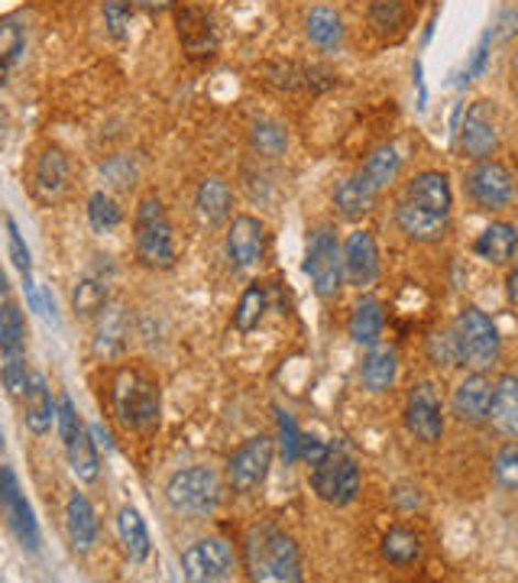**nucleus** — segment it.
I'll list each match as a JSON object with an SVG mask.
<instances>
[{"label":"nucleus","instance_id":"obj_55","mask_svg":"<svg viewBox=\"0 0 518 583\" xmlns=\"http://www.w3.org/2000/svg\"><path fill=\"white\" fill-rule=\"evenodd\" d=\"M133 3H140V7H150V10H166V7H173L175 0H133Z\"/></svg>","mask_w":518,"mask_h":583},{"label":"nucleus","instance_id":"obj_41","mask_svg":"<svg viewBox=\"0 0 518 583\" xmlns=\"http://www.w3.org/2000/svg\"><path fill=\"white\" fill-rule=\"evenodd\" d=\"M88 224L98 233H111L123 224V208L117 205L114 195L95 191V195L88 198Z\"/></svg>","mask_w":518,"mask_h":583},{"label":"nucleus","instance_id":"obj_9","mask_svg":"<svg viewBox=\"0 0 518 583\" xmlns=\"http://www.w3.org/2000/svg\"><path fill=\"white\" fill-rule=\"evenodd\" d=\"M405 428L421 444H438L444 438V408L431 383H415L405 396Z\"/></svg>","mask_w":518,"mask_h":583},{"label":"nucleus","instance_id":"obj_42","mask_svg":"<svg viewBox=\"0 0 518 583\" xmlns=\"http://www.w3.org/2000/svg\"><path fill=\"white\" fill-rule=\"evenodd\" d=\"M0 380H3V389L10 393V399H20V403H23V396H26V393H30V386H33V373H30L26 353L3 356Z\"/></svg>","mask_w":518,"mask_h":583},{"label":"nucleus","instance_id":"obj_19","mask_svg":"<svg viewBox=\"0 0 518 583\" xmlns=\"http://www.w3.org/2000/svg\"><path fill=\"white\" fill-rule=\"evenodd\" d=\"M405 201L425 208V211H434V215H451L454 208V191H451V178L438 169H428V173H418L408 185H405Z\"/></svg>","mask_w":518,"mask_h":583},{"label":"nucleus","instance_id":"obj_11","mask_svg":"<svg viewBox=\"0 0 518 583\" xmlns=\"http://www.w3.org/2000/svg\"><path fill=\"white\" fill-rule=\"evenodd\" d=\"M273 454H276V444L269 435H256V438L243 441L228 461V483L236 493H253L269 476Z\"/></svg>","mask_w":518,"mask_h":583},{"label":"nucleus","instance_id":"obj_15","mask_svg":"<svg viewBox=\"0 0 518 583\" xmlns=\"http://www.w3.org/2000/svg\"><path fill=\"white\" fill-rule=\"evenodd\" d=\"M68 182H71V166H68V156L58 150V146H49L43 150V156L36 160L33 166V198L40 205H58L65 195H68Z\"/></svg>","mask_w":518,"mask_h":583},{"label":"nucleus","instance_id":"obj_58","mask_svg":"<svg viewBox=\"0 0 518 583\" xmlns=\"http://www.w3.org/2000/svg\"><path fill=\"white\" fill-rule=\"evenodd\" d=\"M0 451H3V428H0Z\"/></svg>","mask_w":518,"mask_h":583},{"label":"nucleus","instance_id":"obj_37","mask_svg":"<svg viewBox=\"0 0 518 583\" xmlns=\"http://www.w3.org/2000/svg\"><path fill=\"white\" fill-rule=\"evenodd\" d=\"M250 146L263 160H279L288 150V130L279 120H256L250 127Z\"/></svg>","mask_w":518,"mask_h":583},{"label":"nucleus","instance_id":"obj_1","mask_svg":"<svg viewBox=\"0 0 518 583\" xmlns=\"http://www.w3.org/2000/svg\"><path fill=\"white\" fill-rule=\"evenodd\" d=\"M246 571L260 583L301 581V554L295 538L273 525L253 528L246 538Z\"/></svg>","mask_w":518,"mask_h":583},{"label":"nucleus","instance_id":"obj_28","mask_svg":"<svg viewBox=\"0 0 518 583\" xmlns=\"http://www.w3.org/2000/svg\"><path fill=\"white\" fill-rule=\"evenodd\" d=\"M383 328H386V315H383V305L376 298H360L353 305V315H350V341L360 344V348H373L379 344L383 338Z\"/></svg>","mask_w":518,"mask_h":583},{"label":"nucleus","instance_id":"obj_39","mask_svg":"<svg viewBox=\"0 0 518 583\" xmlns=\"http://www.w3.org/2000/svg\"><path fill=\"white\" fill-rule=\"evenodd\" d=\"M425 353L438 370H454L461 366V344H458V331L454 328H438L428 334Z\"/></svg>","mask_w":518,"mask_h":583},{"label":"nucleus","instance_id":"obj_27","mask_svg":"<svg viewBox=\"0 0 518 583\" xmlns=\"http://www.w3.org/2000/svg\"><path fill=\"white\" fill-rule=\"evenodd\" d=\"M130 338V311L123 305H108L98 315V331H95V353L98 356H117L126 348Z\"/></svg>","mask_w":518,"mask_h":583},{"label":"nucleus","instance_id":"obj_31","mask_svg":"<svg viewBox=\"0 0 518 583\" xmlns=\"http://www.w3.org/2000/svg\"><path fill=\"white\" fill-rule=\"evenodd\" d=\"M379 551H383V561H389L393 568H411V564L421 561L425 544H421V535H418V531L396 525V528H389V531L383 535Z\"/></svg>","mask_w":518,"mask_h":583},{"label":"nucleus","instance_id":"obj_30","mask_svg":"<svg viewBox=\"0 0 518 583\" xmlns=\"http://www.w3.org/2000/svg\"><path fill=\"white\" fill-rule=\"evenodd\" d=\"M65 454H68L71 476H75L78 483H98V476H101V458H98V444L91 441V428H81V431L65 444Z\"/></svg>","mask_w":518,"mask_h":583},{"label":"nucleus","instance_id":"obj_5","mask_svg":"<svg viewBox=\"0 0 518 583\" xmlns=\"http://www.w3.org/2000/svg\"><path fill=\"white\" fill-rule=\"evenodd\" d=\"M311 486L321 503L344 509L360 496V466L338 444H331L324 461L311 466Z\"/></svg>","mask_w":518,"mask_h":583},{"label":"nucleus","instance_id":"obj_4","mask_svg":"<svg viewBox=\"0 0 518 583\" xmlns=\"http://www.w3.org/2000/svg\"><path fill=\"white\" fill-rule=\"evenodd\" d=\"M454 331H458V344H461V366H466L470 373L493 370V363L499 360V350H503L496 321L483 308L466 305L454 321Z\"/></svg>","mask_w":518,"mask_h":583},{"label":"nucleus","instance_id":"obj_56","mask_svg":"<svg viewBox=\"0 0 518 583\" xmlns=\"http://www.w3.org/2000/svg\"><path fill=\"white\" fill-rule=\"evenodd\" d=\"M10 301V283H7V273L0 270V305H7Z\"/></svg>","mask_w":518,"mask_h":583},{"label":"nucleus","instance_id":"obj_3","mask_svg":"<svg viewBox=\"0 0 518 583\" xmlns=\"http://www.w3.org/2000/svg\"><path fill=\"white\" fill-rule=\"evenodd\" d=\"M117 418L133 431H153L159 421V386L140 370H120L111 383Z\"/></svg>","mask_w":518,"mask_h":583},{"label":"nucleus","instance_id":"obj_2","mask_svg":"<svg viewBox=\"0 0 518 583\" xmlns=\"http://www.w3.org/2000/svg\"><path fill=\"white\" fill-rule=\"evenodd\" d=\"M133 246H136V260L146 270H173L175 256V233L166 208L156 195L140 198L136 215H133Z\"/></svg>","mask_w":518,"mask_h":583},{"label":"nucleus","instance_id":"obj_46","mask_svg":"<svg viewBox=\"0 0 518 583\" xmlns=\"http://www.w3.org/2000/svg\"><path fill=\"white\" fill-rule=\"evenodd\" d=\"M493 476L503 490L518 493V444H506L496 461H493Z\"/></svg>","mask_w":518,"mask_h":583},{"label":"nucleus","instance_id":"obj_57","mask_svg":"<svg viewBox=\"0 0 518 583\" xmlns=\"http://www.w3.org/2000/svg\"><path fill=\"white\" fill-rule=\"evenodd\" d=\"M513 68H516V72H518V53H516V56H513Z\"/></svg>","mask_w":518,"mask_h":583},{"label":"nucleus","instance_id":"obj_49","mask_svg":"<svg viewBox=\"0 0 518 583\" xmlns=\"http://www.w3.org/2000/svg\"><path fill=\"white\" fill-rule=\"evenodd\" d=\"M266 75H269V81L276 85V88H286V91H295V88H301L305 85V68H298V65H269L266 68Z\"/></svg>","mask_w":518,"mask_h":583},{"label":"nucleus","instance_id":"obj_44","mask_svg":"<svg viewBox=\"0 0 518 583\" xmlns=\"http://www.w3.org/2000/svg\"><path fill=\"white\" fill-rule=\"evenodd\" d=\"M136 175H140L136 163H133L130 156H123V153H117V156L101 163V178H104V185L114 188V191H130V188L136 185Z\"/></svg>","mask_w":518,"mask_h":583},{"label":"nucleus","instance_id":"obj_34","mask_svg":"<svg viewBox=\"0 0 518 583\" xmlns=\"http://www.w3.org/2000/svg\"><path fill=\"white\" fill-rule=\"evenodd\" d=\"M111 305V286H108V279L104 276H85L75 292H71V308H75V315H81V318H98L104 308Z\"/></svg>","mask_w":518,"mask_h":583},{"label":"nucleus","instance_id":"obj_22","mask_svg":"<svg viewBox=\"0 0 518 583\" xmlns=\"http://www.w3.org/2000/svg\"><path fill=\"white\" fill-rule=\"evenodd\" d=\"M195 215L205 228H221L233 215V191L231 185L218 175H208L198 191H195Z\"/></svg>","mask_w":518,"mask_h":583},{"label":"nucleus","instance_id":"obj_24","mask_svg":"<svg viewBox=\"0 0 518 583\" xmlns=\"http://www.w3.org/2000/svg\"><path fill=\"white\" fill-rule=\"evenodd\" d=\"M473 253L493 266H506L518 253V231L509 221H493L486 231L473 240Z\"/></svg>","mask_w":518,"mask_h":583},{"label":"nucleus","instance_id":"obj_54","mask_svg":"<svg viewBox=\"0 0 518 583\" xmlns=\"http://www.w3.org/2000/svg\"><path fill=\"white\" fill-rule=\"evenodd\" d=\"M506 295H509V305L518 308V263L509 270V276H506Z\"/></svg>","mask_w":518,"mask_h":583},{"label":"nucleus","instance_id":"obj_32","mask_svg":"<svg viewBox=\"0 0 518 583\" xmlns=\"http://www.w3.org/2000/svg\"><path fill=\"white\" fill-rule=\"evenodd\" d=\"M399 169H403L399 150H396V146H379V150H373V153L366 156L363 169L356 175L379 195V191H386V188L399 178Z\"/></svg>","mask_w":518,"mask_h":583},{"label":"nucleus","instance_id":"obj_47","mask_svg":"<svg viewBox=\"0 0 518 583\" xmlns=\"http://www.w3.org/2000/svg\"><path fill=\"white\" fill-rule=\"evenodd\" d=\"M56 428H58V438H62V444H68L81 428H85V421H81V415L75 411V403L62 393L58 396V406H56Z\"/></svg>","mask_w":518,"mask_h":583},{"label":"nucleus","instance_id":"obj_36","mask_svg":"<svg viewBox=\"0 0 518 583\" xmlns=\"http://www.w3.org/2000/svg\"><path fill=\"white\" fill-rule=\"evenodd\" d=\"M266 308H269L266 286H263V283L246 286V292L240 295V301H236V308H233V328H236L240 334L256 331L260 321H263V315H266Z\"/></svg>","mask_w":518,"mask_h":583},{"label":"nucleus","instance_id":"obj_7","mask_svg":"<svg viewBox=\"0 0 518 583\" xmlns=\"http://www.w3.org/2000/svg\"><path fill=\"white\" fill-rule=\"evenodd\" d=\"M305 273L311 276V286L321 298H334L344 286V250L338 246L331 228H318L308 237Z\"/></svg>","mask_w":518,"mask_h":583},{"label":"nucleus","instance_id":"obj_8","mask_svg":"<svg viewBox=\"0 0 518 583\" xmlns=\"http://www.w3.org/2000/svg\"><path fill=\"white\" fill-rule=\"evenodd\" d=\"M236 571V554L228 538H201L181 554V578L191 583L231 581Z\"/></svg>","mask_w":518,"mask_h":583},{"label":"nucleus","instance_id":"obj_17","mask_svg":"<svg viewBox=\"0 0 518 583\" xmlns=\"http://www.w3.org/2000/svg\"><path fill=\"white\" fill-rule=\"evenodd\" d=\"M379 276V250L373 233L353 231L344 243V279L350 286L363 289L373 286Z\"/></svg>","mask_w":518,"mask_h":583},{"label":"nucleus","instance_id":"obj_45","mask_svg":"<svg viewBox=\"0 0 518 583\" xmlns=\"http://www.w3.org/2000/svg\"><path fill=\"white\" fill-rule=\"evenodd\" d=\"M104 13V26L114 36L117 43H123L130 36V23H133V3L130 0H104L101 7Z\"/></svg>","mask_w":518,"mask_h":583},{"label":"nucleus","instance_id":"obj_10","mask_svg":"<svg viewBox=\"0 0 518 583\" xmlns=\"http://www.w3.org/2000/svg\"><path fill=\"white\" fill-rule=\"evenodd\" d=\"M466 195L480 211H503L513 198H516V182L513 173L496 163V160H480L470 173H466Z\"/></svg>","mask_w":518,"mask_h":583},{"label":"nucleus","instance_id":"obj_51","mask_svg":"<svg viewBox=\"0 0 518 583\" xmlns=\"http://www.w3.org/2000/svg\"><path fill=\"white\" fill-rule=\"evenodd\" d=\"M328 448L331 444H324V441H318V438H308V435H301V444H298V461H305V464H321L324 461V454H328Z\"/></svg>","mask_w":518,"mask_h":583},{"label":"nucleus","instance_id":"obj_25","mask_svg":"<svg viewBox=\"0 0 518 583\" xmlns=\"http://www.w3.org/2000/svg\"><path fill=\"white\" fill-rule=\"evenodd\" d=\"M56 421V403H53V389L46 383V376H33L30 393L23 396V425L30 435L43 438Z\"/></svg>","mask_w":518,"mask_h":583},{"label":"nucleus","instance_id":"obj_50","mask_svg":"<svg viewBox=\"0 0 518 583\" xmlns=\"http://www.w3.org/2000/svg\"><path fill=\"white\" fill-rule=\"evenodd\" d=\"M7 233H10V256H13V266H16L23 276H30V270H33V260H30V250L23 246L20 231H16V224H13V221H7Z\"/></svg>","mask_w":518,"mask_h":583},{"label":"nucleus","instance_id":"obj_35","mask_svg":"<svg viewBox=\"0 0 518 583\" xmlns=\"http://www.w3.org/2000/svg\"><path fill=\"white\" fill-rule=\"evenodd\" d=\"M305 30H308V40L321 50H338L344 40V23L331 7H315L305 20Z\"/></svg>","mask_w":518,"mask_h":583},{"label":"nucleus","instance_id":"obj_29","mask_svg":"<svg viewBox=\"0 0 518 583\" xmlns=\"http://www.w3.org/2000/svg\"><path fill=\"white\" fill-rule=\"evenodd\" d=\"M117 535H120L123 551H126V558H130V561L143 564V561L150 558V551H153L150 528H146L143 516H140L133 506H123V509L117 513Z\"/></svg>","mask_w":518,"mask_h":583},{"label":"nucleus","instance_id":"obj_40","mask_svg":"<svg viewBox=\"0 0 518 583\" xmlns=\"http://www.w3.org/2000/svg\"><path fill=\"white\" fill-rule=\"evenodd\" d=\"M23 350H26L23 311L13 301H7V305H0V353L13 356V353H23Z\"/></svg>","mask_w":518,"mask_h":583},{"label":"nucleus","instance_id":"obj_21","mask_svg":"<svg viewBox=\"0 0 518 583\" xmlns=\"http://www.w3.org/2000/svg\"><path fill=\"white\" fill-rule=\"evenodd\" d=\"M489 399H493V380L486 373H470L454 389L451 411L461 425H480V421H486Z\"/></svg>","mask_w":518,"mask_h":583},{"label":"nucleus","instance_id":"obj_14","mask_svg":"<svg viewBox=\"0 0 518 583\" xmlns=\"http://www.w3.org/2000/svg\"><path fill=\"white\" fill-rule=\"evenodd\" d=\"M224 246H228V260H231L233 270H253L263 260V253H266V228H263V221L253 218V215H236L228 224Z\"/></svg>","mask_w":518,"mask_h":583},{"label":"nucleus","instance_id":"obj_33","mask_svg":"<svg viewBox=\"0 0 518 583\" xmlns=\"http://www.w3.org/2000/svg\"><path fill=\"white\" fill-rule=\"evenodd\" d=\"M376 191L360 178V175H353V178H346L341 182L338 188H334V205H338V211L344 215V218H366L370 211H373V205H376Z\"/></svg>","mask_w":518,"mask_h":583},{"label":"nucleus","instance_id":"obj_38","mask_svg":"<svg viewBox=\"0 0 518 583\" xmlns=\"http://www.w3.org/2000/svg\"><path fill=\"white\" fill-rule=\"evenodd\" d=\"M26 50V30L16 16H3L0 20V81H7L10 68L20 62Z\"/></svg>","mask_w":518,"mask_h":583},{"label":"nucleus","instance_id":"obj_13","mask_svg":"<svg viewBox=\"0 0 518 583\" xmlns=\"http://www.w3.org/2000/svg\"><path fill=\"white\" fill-rule=\"evenodd\" d=\"M0 509H3V516H7L10 531L20 538V544H23L26 551H40V525L33 519L30 503H26L23 493H20L16 473L7 464H0Z\"/></svg>","mask_w":518,"mask_h":583},{"label":"nucleus","instance_id":"obj_12","mask_svg":"<svg viewBox=\"0 0 518 583\" xmlns=\"http://www.w3.org/2000/svg\"><path fill=\"white\" fill-rule=\"evenodd\" d=\"M458 140L466 160L480 163L489 160L499 150V127H496V108L489 101H473L470 111L458 127Z\"/></svg>","mask_w":518,"mask_h":583},{"label":"nucleus","instance_id":"obj_53","mask_svg":"<svg viewBox=\"0 0 518 583\" xmlns=\"http://www.w3.org/2000/svg\"><path fill=\"white\" fill-rule=\"evenodd\" d=\"M489 43H493V30H486V33H483V40H480V46H476V53H473V62H470L466 75H480V72H483L486 56H489Z\"/></svg>","mask_w":518,"mask_h":583},{"label":"nucleus","instance_id":"obj_43","mask_svg":"<svg viewBox=\"0 0 518 583\" xmlns=\"http://www.w3.org/2000/svg\"><path fill=\"white\" fill-rule=\"evenodd\" d=\"M370 26L379 36H396L405 26L403 0H370Z\"/></svg>","mask_w":518,"mask_h":583},{"label":"nucleus","instance_id":"obj_26","mask_svg":"<svg viewBox=\"0 0 518 583\" xmlns=\"http://www.w3.org/2000/svg\"><path fill=\"white\" fill-rule=\"evenodd\" d=\"M65 528H68V541L75 551H91L95 538H98V516H95V506L81 496V493H71L68 496V506H65Z\"/></svg>","mask_w":518,"mask_h":583},{"label":"nucleus","instance_id":"obj_6","mask_svg":"<svg viewBox=\"0 0 518 583\" xmlns=\"http://www.w3.org/2000/svg\"><path fill=\"white\" fill-rule=\"evenodd\" d=\"M166 499L178 513L205 516L221 499V480H218V473L211 466H185V470H178V473L169 476Z\"/></svg>","mask_w":518,"mask_h":583},{"label":"nucleus","instance_id":"obj_16","mask_svg":"<svg viewBox=\"0 0 518 583\" xmlns=\"http://www.w3.org/2000/svg\"><path fill=\"white\" fill-rule=\"evenodd\" d=\"M175 30H178V43L191 58L214 56L218 50V33H214V20L201 10V7H181L175 13Z\"/></svg>","mask_w":518,"mask_h":583},{"label":"nucleus","instance_id":"obj_48","mask_svg":"<svg viewBox=\"0 0 518 583\" xmlns=\"http://www.w3.org/2000/svg\"><path fill=\"white\" fill-rule=\"evenodd\" d=\"M298 444H301V435L295 428V418L288 411H279V451H283L286 464L298 461Z\"/></svg>","mask_w":518,"mask_h":583},{"label":"nucleus","instance_id":"obj_18","mask_svg":"<svg viewBox=\"0 0 518 583\" xmlns=\"http://www.w3.org/2000/svg\"><path fill=\"white\" fill-rule=\"evenodd\" d=\"M486 425L499 435L518 441V373H503L493 383V399L486 411Z\"/></svg>","mask_w":518,"mask_h":583},{"label":"nucleus","instance_id":"obj_52","mask_svg":"<svg viewBox=\"0 0 518 583\" xmlns=\"http://www.w3.org/2000/svg\"><path fill=\"white\" fill-rule=\"evenodd\" d=\"M489 30H493V40H509V36H516L518 10H503L499 20H496V26H489Z\"/></svg>","mask_w":518,"mask_h":583},{"label":"nucleus","instance_id":"obj_20","mask_svg":"<svg viewBox=\"0 0 518 583\" xmlns=\"http://www.w3.org/2000/svg\"><path fill=\"white\" fill-rule=\"evenodd\" d=\"M396 224L399 231L415 240V243H438L444 240L451 231V215H434V211H425L411 201H399L396 205Z\"/></svg>","mask_w":518,"mask_h":583},{"label":"nucleus","instance_id":"obj_23","mask_svg":"<svg viewBox=\"0 0 518 583\" xmlns=\"http://www.w3.org/2000/svg\"><path fill=\"white\" fill-rule=\"evenodd\" d=\"M396 376H399V353L396 348H386V344H373L370 353L363 356V366H360V380L370 393H389L396 386Z\"/></svg>","mask_w":518,"mask_h":583}]
</instances>
